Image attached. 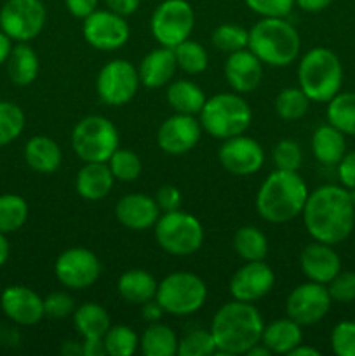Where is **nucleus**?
Instances as JSON below:
<instances>
[{
  "instance_id": "nucleus-43",
  "label": "nucleus",
  "mask_w": 355,
  "mask_h": 356,
  "mask_svg": "<svg viewBox=\"0 0 355 356\" xmlns=\"http://www.w3.org/2000/svg\"><path fill=\"white\" fill-rule=\"evenodd\" d=\"M271 159L278 170H298L303 162V153L298 143L292 139H282L275 145Z\"/></svg>"
},
{
  "instance_id": "nucleus-45",
  "label": "nucleus",
  "mask_w": 355,
  "mask_h": 356,
  "mask_svg": "<svg viewBox=\"0 0 355 356\" xmlns=\"http://www.w3.org/2000/svg\"><path fill=\"white\" fill-rule=\"evenodd\" d=\"M327 291L333 301L348 305L355 301V273L354 271H340L327 284Z\"/></svg>"
},
{
  "instance_id": "nucleus-41",
  "label": "nucleus",
  "mask_w": 355,
  "mask_h": 356,
  "mask_svg": "<svg viewBox=\"0 0 355 356\" xmlns=\"http://www.w3.org/2000/svg\"><path fill=\"white\" fill-rule=\"evenodd\" d=\"M108 167H110L111 174L117 181H122V183H131V181H136L141 174V160L131 149H125L118 146L113 152V155L108 160Z\"/></svg>"
},
{
  "instance_id": "nucleus-17",
  "label": "nucleus",
  "mask_w": 355,
  "mask_h": 356,
  "mask_svg": "<svg viewBox=\"0 0 355 356\" xmlns=\"http://www.w3.org/2000/svg\"><path fill=\"white\" fill-rule=\"evenodd\" d=\"M202 125L195 115L174 113L159 127L157 145L167 155H184L200 141Z\"/></svg>"
},
{
  "instance_id": "nucleus-48",
  "label": "nucleus",
  "mask_w": 355,
  "mask_h": 356,
  "mask_svg": "<svg viewBox=\"0 0 355 356\" xmlns=\"http://www.w3.org/2000/svg\"><path fill=\"white\" fill-rule=\"evenodd\" d=\"M155 202L159 205L160 212H173L178 211L181 205V193L176 186L173 184H166L160 186L155 195Z\"/></svg>"
},
{
  "instance_id": "nucleus-3",
  "label": "nucleus",
  "mask_w": 355,
  "mask_h": 356,
  "mask_svg": "<svg viewBox=\"0 0 355 356\" xmlns=\"http://www.w3.org/2000/svg\"><path fill=\"white\" fill-rule=\"evenodd\" d=\"M308 186L298 170H274L256 195V211L271 225H284L303 212Z\"/></svg>"
},
{
  "instance_id": "nucleus-1",
  "label": "nucleus",
  "mask_w": 355,
  "mask_h": 356,
  "mask_svg": "<svg viewBox=\"0 0 355 356\" xmlns=\"http://www.w3.org/2000/svg\"><path fill=\"white\" fill-rule=\"evenodd\" d=\"M303 222L317 242L336 245L352 235L355 226V205L350 191L336 184H324L308 193Z\"/></svg>"
},
{
  "instance_id": "nucleus-20",
  "label": "nucleus",
  "mask_w": 355,
  "mask_h": 356,
  "mask_svg": "<svg viewBox=\"0 0 355 356\" xmlns=\"http://www.w3.org/2000/svg\"><path fill=\"white\" fill-rule=\"evenodd\" d=\"M225 79L235 92H253L263 80V63L249 49L232 52L225 63Z\"/></svg>"
},
{
  "instance_id": "nucleus-46",
  "label": "nucleus",
  "mask_w": 355,
  "mask_h": 356,
  "mask_svg": "<svg viewBox=\"0 0 355 356\" xmlns=\"http://www.w3.org/2000/svg\"><path fill=\"white\" fill-rule=\"evenodd\" d=\"M244 2L261 17H285L296 6L294 0H244Z\"/></svg>"
},
{
  "instance_id": "nucleus-50",
  "label": "nucleus",
  "mask_w": 355,
  "mask_h": 356,
  "mask_svg": "<svg viewBox=\"0 0 355 356\" xmlns=\"http://www.w3.org/2000/svg\"><path fill=\"white\" fill-rule=\"evenodd\" d=\"M65 6L72 16L86 19L97 9V0H65Z\"/></svg>"
},
{
  "instance_id": "nucleus-15",
  "label": "nucleus",
  "mask_w": 355,
  "mask_h": 356,
  "mask_svg": "<svg viewBox=\"0 0 355 356\" xmlns=\"http://www.w3.org/2000/svg\"><path fill=\"white\" fill-rule=\"evenodd\" d=\"M331 299L327 285L317 282H306L292 289L285 301V313L301 327L320 322L331 309Z\"/></svg>"
},
{
  "instance_id": "nucleus-42",
  "label": "nucleus",
  "mask_w": 355,
  "mask_h": 356,
  "mask_svg": "<svg viewBox=\"0 0 355 356\" xmlns=\"http://www.w3.org/2000/svg\"><path fill=\"white\" fill-rule=\"evenodd\" d=\"M216 353V343L211 330L197 329L184 334L178 343L180 356H211Z\"/></svg>"
},
{
  "instance_id": "nucleus-18",
  "label": "nucleus",
  "mask_w": 355,
  "mask_h": 356,
  "mask_svg": "<svg viewBox=\"0 0 355 356\" xmlns=\"http://www.w3.org/2000/svg\"><path fill=\"white\" fill-rule=\"evenodd\" d=\"M275 285V273L265 261H246L230 280V294L242 302L263 299Z\"/></svg>"
},
{
  "instance_id": "nucleus-58",
  "label": "nucleus",
  "mask_w": 355,
  "mask_h": 356,
  "mask_svg": "<svg viewBox=\"0 0 355 356\" xmlns=\"http://www.w3.org/2000/svg\"><path fill=\"white\" fill-rule=\"evenodd\" d=\"M61 353L66 355V356L82 355V346H80V344H77V343H73V341H68V343L63 344Z\"/></svg>"
},
{
  "instance_id": "nucleus-32",
  "label": "nucleus",
  "mask_w": 355,
  "mask_h": 356,
  "mask_svg": "<svg viewBox=\"0 0 355 356\" xmlns=\"http://www.w3.org/2000/svg\"><path fill=\"white\" fill-rule=\"evenodd\" d=\"M176 332L166 323L153 322L139 339V350L145 356H174L178 355Z\"/></svg>"
},
{
  "instance_id": "nucleus-8",
  "label": "nucleus",
  "mask_w": 355,
  "mask_h": 356,
  "mask_svg": "<svg viewBox=\"0 0 355 356\" xmlns=\"http://www.w3.org/2000/svg\"><path fill=\"white\" fill-rule=\"evenodd\" d=\"M155 240L171 256H191L204 243V228L194 214L178 209L160 214L155 222Z\"/></svg>"
},
{
  "instance_id": "nucleus-38",
  "label": "nucleus",
  "mask_w": 355,
  "mask_h": 356,
  "mask_svg": "<svg viewBox=\"0 0 355 356\" xmlns=\"http://www.w3.org/2000/svg\"><path fill=\"white\" fill-rule=\"evenodd\" d=\"M104 350L110 356H131L139 348V337L129 325H113L103 337Z\"/></svg>"
},
{
  "instance_id": "nucleus-16",
  "label": "nucleus",
  "mask_w": 355,
  "mask_h": 356,
  "mask_svg": "<svg viewBox=\"0 0 355 356\" xmlns=\"http://www.w3.org/2000/svg\"><path fill=\"white\" fill-rule=\"evenodd\" d=\"M218 159L233 176H253L263 167L265 152L260 143L247 136H233L219 146Z\"/></svg>"
},
{
  "instance_id": "nucleus-2",
  "label": "nucleus",
  "mask_w": 355,
  "mask_h": 356,
  "mask_svg": "<svg viewBox=\"0 0 355 356\" xmlns=\"http://www.w3.org/2000/svg\"><path fill=\"white\" fill-rule=\"evenodd\" d=\"M265 323L253 302H226L216 312L211 322V334L219 356L246 355L263 336Z\"/></svg>"
},
{
  "instance_id": "nucleus-52",
  "label": "nucleus",
  "mask_w": 355,
  "mask_h": 356,
  "mask_svg": "<svg viewBox=\"0 0 355 356\" xmlns=\"http://www.w3.org/2000/svg\"><path fill=\"white\" fill-rule=\"evenodd\" d=\"M164 313H166V312H164L162 306L157 302V299H152V301H148V302H145V305H143V318H145L146 322H150V323L159 322L160 316H162Z\"/></svg>"
},
{
  "instance_id": "nucleus-35",
  "label": "nucleus",
  "mask_w": 355,
  "mask_h": 356,
  "mask_svg": "<svg viewBox=\"0 0 355 356\" xmlns=\"http://www.w3.org/2000/svg\"><path fill=\"white\" fill-rule=\"evenodd\" d=\"M275 111L282 120L296 122L308 113L310 97L301 90V87H285L275 97Z\"/></svg>"
},
{
  "instance_id": "nucleus-53",
  "label": "nucleus",
  "mask_w": 355,
  "mask_h": 356,
  "mask_svg": "<svg viewBox=\"0 0 355 356\" xmlns=\"http://www.w3.org/2000/svg\"><path fill=\"white\" fill-rule=\"evenodd\" d=\"M296 6L305 13H320L333 3V0H294Z\"/></svg>"
},
{
  "instance_id": "nucleus-55",
  "label": "nucleus",
  "mask_w": 355,
  "mask_h": 356,
  "mask_svg": "<svg viewBox=\"0 0 355 356\" xmlns=\"http://www.w3.org/2000/svg\"><path fill=\"white\" fill-rule=\"evenodd\" d=\"M10 51H13V40L0 30V65H3L7 61Z\"/></svg>"
},
{
  "instance_id": "nucleus-23",
  "label": "nucleus",
  "mask_w": 355,
  "mask_h": 356,
  "mask_svg": "<svg viewBox=\"0 0 355 356\" xmlns=\"http://www.w3.org/2000/svg\"><path fill=\"white\" fill-rule=\"evenodd\" d=\"M178 70L176 56L169 47H160L148 52L138 66L139 82L148 89H159L173 80Z\"/></svg>"
},
{
  "instance_id": "nucleus-33",
  "label": "nucleus",
  "mask_w": 355,
  "mask_h": 356,
  "mask_svg": "<svg viewBox=\"0 0 355 356\" xmlns=\"http://www.w3.org/2000/svg\"><path fill=\"white\" fill-rule=\"evenodd\" d=\"M233 249L244 261H263L268 254V240L256 226H242L233 235Z\"/></svg>"
},
{
  "instance_id": "nucleus-60",
  "label": "nucleus",
  "mask_w": 355,
  "mask_h": 356,
  "mask_svg": "<svg viewBox=\"0 0 355 356\" xmlns=\"http://www.w3.org/2000/svg\"><path fill=\"white\" fill-rule=\"evenodd\" d=\"M350 191V198H352V202H354V205H355V188L354 190H348Z\"/></svg>"
},
{
  "instance_id": "nucleus-26",
  "label": "nucleus",
  "mask_w": 355,
  "mask_h": 356,
  "mask_svg": "<svg viewBox=\"0 0 355 356\" xmlns=\"http://www.w3.org/2000/svg\"><path fill=\"white\" fill-rule=\"evenodd\" d=\"M261 343L271 351V355H289L298 344L303 343V330L292 318H281L263 329Z\"/></svg>"
},
{
  "instance_id": "nucleus-40",
  "label": "nucleus",
  "mask_w": 355,
  "mask_h": 356,
  "mask_svg": "<svg viewBox=\"0 0 355 356\" xmlns=\"http://www.w3.org/2000/svg\"><path fill=\"white\" fill-rule=\"evenodd\" d=\"M211 40L218 51L232 54V52L247 49V45H249V31L246 28L239 26V24L225 23L214 28Z\"/></svg>"
},
{
  "instance_id": "nucleus-6",
  "label": "nucleus",
  "mask_w": 355,
  "mask_h": 356,
  "mask_svg": "<svg viewBox=\"0 0 355 356\" xmlns=\"http://www.w3.org/2000/svg\"><path fill=\"white\" fill-rule=\"evenodd\" d=\"M253 111L239 92H221L205 99L198 122L202 131L214 139H228L240 136L249 129Z\"/></svg>"
},
{
  "instance_id": "nucleus-44",
  "label": "nucleus",
  "mask_w": 355,
  "mask_h": 356,
  "mask_svg": "<svg viewBox=\"0 0 355 356\" xmlns=\"http://www.w3.org/2000/svg\"><path fill=\"white\" fill-rule=\"evenodd\" d=\"M331 348L338 356H355V322H340L331 332Z\"/></svg>"
},
{
  "instance_id": "nucleus-30",
  "label": "nucleus",
  "mask_w": 355,
  "mask_h": 356,
  "mask_svg": "<svg viewBox=\"0 0 355 356\" xmlns=\"http://www.w3.org/2000/svg\"><path fill=\"white\" fill-rule=\"evenodd\" d=\"M73 325L84 339H103L110 329V315L103 306L86 302L73 312Z\"/></svg>"
},
{
  "instance_id": "nucleus-21",
  "label": "nucleus",
  "mask_w": 355,
  "mask_h": 356,
  "mask_svg": "<svg viewBox=\"0 0 355 356\" xmlns=\"http://www.w3.org/2000/svg\"><path fill=\"white\" fill-rule=\"evenodd\" d=\"M115 218L122 226L134 232H145L155 226L160 218V209L155 198L143 193H129L115 205Z\"/></svg>"
},
{
  "instance_id": "nucleus-14",
  "label": "nucleus",
  "mask_w": 355,
  "mask_h": 356,
  "mask_svg": "<svg viewBox=\"0 0 355 356\" xmlns=\"http://www.w3.org/2000/svg\"><path fill=\"white\" fill-rule=\"evenodd\" d=\"M84 38L97 51H117L129 40V24L124 16L113 10H94L84 19Z\"/></svg>"
},
{
  "instance_id": "nucleus-57",
  "label": "nucleus",
  "mask_w": 355,
  "mask_h": 356,
  "mask_svg": "<svg viewBox=\"0 0 355 356\" xmlns=\"http://www.w3.org/2000/svg\"><path fill=\"white\" fill-rule=\"evenodd\" d=\"M9 252H10V247L6 238V233L0 232V266H3V264L7 263V259H9Z\"/></svg>"
},
{
  "instance_id": "nucleus-56",
  "label": "nucleus",
  "mask_w": 355,
  "mask_h": 356,
  "mask_svg": "<svg viewBox=\"0 0 355 356\" xmlns=\"http://www.w3.org/2000/svg\"><path fill=\"white\" fill-rule=\"evenodd\" d=\"M291 356H320V351L315 350V348L312 346H305V344H298V346L294 348V350L289 353Z\"/></svg>"
},
{
  "instance_id": "nucleus-22",
  "label": "nucleus",
  "mask_w": 355,
  "mask_h": 356,
  "mask_svg": "<svg viewBox=\"0 0 355 356\" xmlns=\"http://www.w3.org/2000/svg\"><path fill=\"white\" fill-rule=\"evenodd\" d=\"M299 266L310 282L327 285L341 271V259L333 247L315 240L301 250Z\"/></svg>"
},
{
  "instance_id": "nucleus-12",
  "label": "nucleus",
  "mask_w": 355,
  "mask_h": 356,
  "mask_svg": "<svg viewBox=\"0 0 355 356\" xmlns=\"http://www.w3.org/2000/svg\"><path fill=\"white\" fill-rule=\"evenodd\" d=\"M138 70L127 59H111L100 70L96 90L108 106H124L136 96L139 87Z\"/></svg>"
},
{
  "instance_id": "nucleus-7",
  "label": "nucleus",
  "mask_w": 355,
  "mask_h": 356,
  "mask_svg": "<svg viewBox=\"0 0 355 356\" xmlns=\"http://www.w3.org/2000/svg\"><path fill=\"white\" fill-rule=\"evenodd\" d=\"M155 299L169 315H194L204 306L207 287L198 275L190 271H174L159 282Z\"/></svg>"
},
{
  "instance_id": "nucleus-59",
  "label": "nucleus",
  "mask_w": 355,
  "mask_h": 356,
  "mask_svg": "<svg viewBox=\"0 0 355 356\" xmlns=\"http://www.w3.org/2000/svg\"><path fill=\"white\" fill-rule=\"evenodd\" d=\"M246 355H249V356H270V355H271V351L268 350V348L265 346V344L261 343V341H260V343L254 344V346L251 348V350L247 351Z\"/></svg>"
},
{
  "instance_id": "nucleus-9",
  "label": "nucleus",
  "mask_w": 355,
  "mask_h": 356,
  "mask_svg": "<svg viewBox=\"0 0 355 356\" xmlns=\"http://www.w3.org/2000/svg\"><path fill=\"white\" fill-rule=\"evenodd\" d=\"M118 146L117 127L101 115H89L73 127L72 148L82 162H108Z\"/></svg>"
},
{
  "instance_id": "nucleus-27",
  "label": "nucleus",
  "mask_w": 355,
  "mask_h": 356,
  "mask_svg": "<svg viewBox=\"0 0 355 356\" xmlns=\"http://www.w3.org/2000/svg\"><path fill=\"white\" fill-rule=\"evenodd\" d=\"M157 282L148 271L145 270H129L122 273L117 282V291L124 301L129 305H145V302L155 299Z\"/></svg>"
},
{
  "instance_id": "nucleus-11",
  "label": "nucleus",
  "mask_w": 355,
  "mask_h": 356,
  "mask_svg": "<svg viewBox=\"0 0 355 356\" xmlns=\"http://www.w3.org/2000/svg\"><path fill=\"white\" fill-rule=\"evenodd\" d=\"M47 10L42 0H7L0 9V30L16 42H30L44 30Z\"/></svg>"
},
{
  "instance_id": "nucleus-4",
  "label": "nucleus",
  "mask_w": 355,
  "mask_h": 356,
  "mask_svg": "<svg viewBox=\"0 0 355 356\" xmlns=\"http://www.w3.org/2000/svg\"><path fill=\"white\" fill-rule=\"evenodd\" d=\"M299 33L284 17H261L249 30V49L263 65L284 68L299 54Z\"/></svg>"
},
{
  "instance_id": "nucleus-37",
  "label": "nucleus",
  "mask_w": 355,
  "mask_h": 356,
  "mask_svg": "<svg viewBox=\"0 0 355 356\" xmlns=\"http://www.w3.org/2000/svg\"><path fill=\"white\" fill-rule=\"evenodd\" d=\"M173 51H174V56H176L178 68L183 70L184 73L198 75V73L205 72V68H207L209 65L207 51H205L198 42H194L190 40V38H187L184 42L178 44Z\"/></svg>"
},
{
  "instance_id": "nucleus-39",
  "label": "nucleus",
  "mask_w": 355,
  "mask_h": 356,
  "mask_svg": "<svg viewBox=\"0 0 355 356\" xmlns=\"http://www.w3.org/2000/svg\"><path fill=\"white\" fill-rule=\"evenodd\" d=\"M24 111L10 101H0V146L16 141L24 131Z\"/></svg>"
},
{
  "instance_id": "nucleus-47",
  "label": "nucleus",
  "mask_w": 355,
  "mask_h": 356,
  "mask_svg": "<svg viewBox=\"0 0 355 356\" xmlns=\"http://www.w3.org/2000/svg\"><path fill=\"white\" fill-rule=\"evenodd\" d=\"M73 312H75L73 298L66 292H52L44 299V313L47 318L63 320L73 315Z\"/></svg>"
},
{
  "instance_id": "nucleus-5",
  "label": "nucleus",
  "mask_w": 355,
  "mask_h": 356,
  "mask_svg": "<svg viewBox=\"0 0 355 356\" xmlns=\"http://www.w3.org/2000/svg\"><path fill=\"white\" fill-rule=\"evenodd\" d=\"M298 83L310 101L329 103L343 83L340 58L327 47L310 49L298 65Z\"/></svg>"
},
{
  "instance_id": "nucleus-24",
  "label": "nucleus",
  "mask_w": 355,
  "mask_h": 356,
  "mask_svg": "<svg viewBox=\"0 0 355 356\" xmlns=\"http://www.w3.org/2000/svg\"><path fill=\"white\" fill-rule=\"evenodd\" d=\"M113 174L106 162H87L77 172L75 190L86 200H101L113 188Z\"/></svg>"
},
{
  "instance_id": "nucleus-54",
  "label": "nucleus",
  "mask_w": 355,
  "mask_h": 356,
  "mask_svg": "<svg viewBox=\"0 0 355 356\" xmlns=\"http://www.w3.org/2000/svg\"><path fill=\"white\" fill-rule=\"evenodd\" d=\"M82 355L84 356H103V355H106L103 339H84Z\"/></svg>"
},
{
  "instance_id": "nucleus-19",
  "label": "nucleus",
  "mask_w": 355,
  "mask_h": 356,
  "mask_svg": "<svg viewBox=\"0 0 355 356\" xmlns=\"http://www.w3.org/2000/svg\"><path fill=\"white\" fill-rule=\"evenodd\" d=\"M0 308L3 315L23 327L35 325L45 316L44 299L24 285H10L0 296Z\"/></svg>"
},
{
  "instance_id": "nucleus-49",
  "label": "nucleus",
  "mask_w": 355,
  "mask_h": 356,
  "mask_svg": "<svg viewBox=\"0 0 355 356\" xmlns=\"http://www.w3.org/2000/svg\"><path fill=\"white\" fill-rule=\"evenodd\" d=\"M338 177L341 186L347 190L355 188V152L345 153L343 159L338 162Z\"/></svg>"
},
{
  "instance_id": "nucleus-29",
  "label": "nucleus",
  "mask_w": 355,
  "mask_h": 356,
  "mask_svg": "<svg viewBox=\"0 0 355 356\" xmlns=\"http://www.w3.org/2000/svg\"><path fill=\"white\" fill-rule=\"evenodd\" d=\"M6 63L10 82L21 87L33 83L40 68L37 52L28 45V42H17V45H13Z\"/></svg>"
},
{
  "instance_id": "nucleus-10",
  "label": "nucleus",
  "mask_w": 355,
  "mask_h": 356,
  "mask_svg": "<svg viewBox=\"0 0 355 356\" xmlns=\"http://www.w3.org/2000/svg\"><path fill=\"white\" fill-rule=\"evenodd\" d=\"M194 26L195 14L187 0H164L150 19V30L155 40L169 49L190 38Z\"/></svg>"
},
{
  "instance_id": "nucleus-31",
  "label": "nucleus",
  "mask_w": 355,
  "mask_h": 356,
  "mask_svg": "<svg viewBox=\"0 0 355 356\" xmlns=\"http://www.w3.org/2000/svg\"><path fill=\"white\" fill-rule=\"evenodd\" d=\"M167 103L174 113L198 115L205 103V94L190 80H176L167 89Z\"/></svg>"
},
{
  "instance_id": "nucleus-51",
  "label": "nucleus",
  "mask_w": 355,
  "mask_h": 356,
  "mask_svg": "<svg viewBox=\"0 0 355 356\" xmlns=\"http://www.w3.org/2000/svg\"><path fill=\"white\" fill-rule=\"evenodd\" d=\"M104 2H106L108 9L125 17L131 16V14H134L138 10L141 0H104Z\"/></svg>"
},
{
  "instance_id": "nucleus-36",
  "label": "nucleus",
  "mask_w": 355,
  "mask_h": 356,
  "mask_svg": "<svg viewBox=\"0 0 355 356\" xmlns=\"http://www.w3.org/2000/svg\"><path fill=\"white\" fill-rule=\"evenodd\" d=\"M28 219V204L19 195H0V232L14 233Z\"/></svg>"
},
{
  "instance_id": "nucleus-25",
  "label": "nucleus",
  "mask_w": 355,
  "mask_h": 356,
  "mask_svg": "<svg viewBox=\"0 0 355 356\" xmlns=\"http://www.w3.org/2000/svg\"><path fill=\"white\" fill-rule=\"evenodd\" d=\"M61 148L47 136H33L24 145V162L40 174H52L61 165Z\"/></svg>"
},
{
  "instance_id": "nucleus-34",
  "label": "nucleus",
  "mask_w": 355,
  "mask_h": 356,
  "mask_svg": "<svg viewBox=\"0 0 355 356\" xmlns=\"http://www.w3.org/2000/svg\"><path fill=\"white\" fill-rule=\"evenodd\" d=\"M327 122L343 134L355 136V92H338L327 103Z\"/></svg>"
},
{
  "instance_id": "nucleus-13",
  "label": "nucleus",
  "mask_w": 355,
  "mask_h": 356,
  "mask_svg": "<svg viewBox=\"0 0 355 356\" xmlns=\"http://www.w3.org/2000/svg\"><path fill=\"white\" fill-rule=\"evenodd\" d=\"M54 273L59 284L72 291H82L97 282L101 275V263L93 250L86 247H72L58 256Z\"/></svg>"
},
{
  "instance_id": "nucleus-28",
  "label": "nucleus",
  "mask_w": 355,
  "mask_h": 356,
  "mask_svg": "<svg viewBox=\"0 0 355 356\" xmlns=\"http://www.w3.org/2000/svg\"><path fill=\"white\" fill-rule=\"evenodd\" d=\"M313 156L324 165H338L347 153L345 134L331 124L320 125L312 136Z\"/></svg>"
}]
</instances>
